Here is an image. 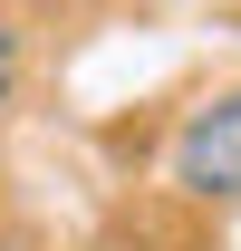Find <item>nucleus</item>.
Wrapping results in <instances>:
<instances>
[{
	"label": "nucleus",
	"mask_w": 241,
	"mask_h": 251,
	"mask_svg": "<svg viewBox=\"0 0 241 251\" xmlns=\"http://www.w3.org/2000/svg\"><path fill=\"white\" fill-rule=\"evenodd\" d=\"M174 184L193 203H241V87L203 97L174 135Z\"/></svg>",
	"instance_id": "f257e3e1"
},
{
	"label": "nucleus",
	"mask_w": 241,
	"mask_h": 251,
	"mask_svg": "<svg viewBox=\"0 0 241 251\" xmlns=\"http://www.w3.org/2000/svg\"><path fill=\"white\" fill-rule=\"evenodd\" d=\"M0 68H20V29H10V20H0Z\"/></svg>",
	"instance_id": "f03ea898"
},
{
	"label": "nucleus",
	"mask_w": 241,
	"mask_h": 251,
	"mask_svg": "<svg viewBox=\"0 0 241 251\" xmlns=\"http://www.w3.org/2000/svg\"><path fill=\"white\" fill-rule=\"evenodd\" d=\"M0 106H10V68H0Z\"/></svg>",
	"instance_id": "7ed1b4c3"
},
{
	"label": "nucleus",
	"mask_w": 241,
	"mask_h": 251,
	"mask_svg": "<svg viewBox=\"0 0 241 251\" xmlns=\"http://www.w3.org/2000/svg\"><path fill=\"white\" fill-rule=\"evenodd\" d=\"M0 251H20V242H0Z\"/></svg>",
	"instance_id": "20e7f679"
}]
</instances>
